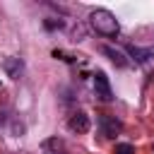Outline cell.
<instances>
[{"instance_id": "6da1fadb", "label": "cell", "mask_w": 154, "mask_h": 154, "mask_svg": "<svg viewBox=\"0 0 154 154\" xmlns=\"http://www.w3.org/2000/svg\"><path fill=\"white\" fill-rule=\"evenodd\" d=\"M89 26L101 34V36H108V38H116L120 34V24L116 19V14L111 10H103V7H96L89 12Z\"/></svg>"}, {"instance_id": "7a4b0ae2", "label": "cell", "mask_w": 154, "mask_h": 154, "mask_svg": "<svg viewBox=\"0 0 154 154\" xmlns=\"http://www.w3.org/2000/svg\"><path fill=\"white\" fill-rule=\"evenodd\" d=\"M94 94H96V99L99 101H103V103H108V101H113V89H111V82H108V77H106V72H94Z\"/></svg>"}, {"instance_id": "3957f363", "label": "cell", "mask_w": 154, "mask_h": 154, "mask_svg": "<svg viewBox=\"0 0 154 154\" xmlns=\"http://www.w3.org/2000/svg\"><path fill=\"white\" fill-rule=\"evenodd\" d=\"M99 128H101V135H103V137H116V135H120L123 123H120L116 116L103 113V116H99Z\"/></svg>"}, {"instance_id": "277c9868", "label": "cell", "mask_w": 154, "mask_h": 154, "mask_svg": "<svg viewBox=\"0 0 154 154\" xmlns=\"http://www.w3.org/2000/svg\"><path fill=\"white\" fill-rule=\"evenodd\" d=\"M125 53L137 63V65H142V63H149L152 58H154V46H147V48H142V46H135V43H128L125 46Z\"/></svg>"}, {"instance_id": "5b68a950", "label": "cell", "mask_w": 154, "mask_h": 154, "mask_svg": "<svg viewBox=\"0 0 154 154\" xmlns=\"http://www.w3.org/2000/svg\"><path fill=\"white\" fill-rule=\"evenodd\" d=\"M2 70H5V75H7V77L19 79V77L24 75V60H22V58H17V55H10V58H5V60H2Z\"/></svg>"}, {"instance_id": "8992f818", "label": "cell", "mask_w": 154, "mask_h": 154, "mask_svg": "<svg viewBox=\"0 0 154 154\" xmlns=\"http://www.w3.org/2000/svg\"><path fill=\"white\" fill-rule=\"evenodd\" d=\"M67 128H70L72 132H77V135L87 132V130H89V116H87L84 111L72 113V116H70V120H67Z\"/></svg>"}, {"instance_id": "52a82bcc", "label": "cell", "mask_w": 154, "mask_h": 154, "mask_svg": "<svg viewBox=\"0 0 154 154\" xmlns=\"http://www.w3.org/2000/svg\"><path fill=\"white\" fill-rule=\"evenodd\" d=\"M101 53H103V55H108V60H111L116 67H128V65H130L128 55H125L123 51L113 48V46H103V48H101Z\"/></svg>"}, {"instance_id": "ba28073f", "label": "cell", "mask_w": 154, "mask_h": 154, "mask_svg": "<svg viewBox=\"0 0 154 154\" xmlns=\"http://www.w3.org/2000/svg\"><path fill=\"white\" fill-rule=\"evenodd\" d=\"M113 154H135V144H130V142H118V144L113 147Z\"/></svg>"}, {"instance_id": "9c48e42d", "label": "cell", "mask_w": 154, "mask_h": 154, "mask_svg": "<svg viewBox=\"0 0 154 154\" xmlns=\"http://www.w3.org/2000/svg\"><path fill=\"white\" fill-rule=\"evenodd\" d=\"M43 152H46V154H63V152H58V149H51L48 144H43Z\"/></svg>"}, {"instance_id": "30bf717a", "label": "cell", "mask_w": 154, "mask_h": 154, "mask_svg": "<svg viewBox=\"0 0 154 154\" xmlns=\"http://www.w3.org/2000/svg\"><path fill=\"white\" fill-rule=\"evenodd\" d=\"M0 89H2V87H0Z\"/></svg>"}]
</instances>
